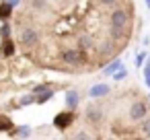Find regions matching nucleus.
Masks as SVG:
<instances>
[{
	"instance_id": "obj_14",
	"label": "nucleus",
	"mask_w": 150,
	"mask_h": 140,
	"mask_svg": "<svg viewBox=\"0 0 150 140\" xmlns=\"http://www.w3.org/2000/svg\"><path fill=\"white\" fill-rule=\"evenodd\" d=\"M142 60H144V54H138V62H136V64L142 66Z\"/></svg>"
},
{
	"instance_id": "obj_10",
	"label": "nucleus",
	"mask_w": 150,
	"mask_h": 140,
	"mask_svg": "<svg viewBox=\"0 0 150 140\" xmlns=\"http://www.w3.org/2000/svg\"><path fill=\"white\" fill-rule=\"evenodd\" d=\"M11 128H13V122L4 115H0V130H11Z\"/></svg>"
},
{
	"instance_id": "obj_1",
	"label": "nucleus",
	"mask_w": 150,
	"mask_h": 140,
	"mask_svg": "<svg viewBox=\"0 0 150 140\" xmlns=\"http://www.w3.org/2000/svg\"><path fill=\"white\" fill-rule=\"evenodd\" d=\"M109 25H111V35L113 37H125L127 27H129V15L125 9H113L109 13Z\"/></svg>"
},
{
	"instance_id": "obj_5",
	"label": "nucleus",
	"mask_w": 150,
	"mask_h": 140,
	"mask_svg": "<svg viewBox=\"0 0 150 140\" xmlns=\"http://www.w3.org/2000/svg\"><path fill=\"white\" fill-rule=\"evenodd\" d=\"M84 119H86V124L91 128L101 126V122H103V109L99 105H88L86 111H84Z\"/></svg>"
},
{
	"instance_id": "obj_9",
	"label": "nucleus",
	"mask_w": 150,
	"mask_h": 140,
	"mask_svg": "<svg viewBox=\"0 0 150 140\" xmlns=\"http://www.w3.org/2000/svg\"><path fill=\"white\" fill-rule=\"evenodd\" d=\"M66 107H68V109H76V107H78V95H76L74 91H70V93L66 95Z\"/></svg>"
},
{
	"instance_id": "obj_8",
	"label": "nucleus",
	"mask_w": 150,
	"mask_h": 140,
	"mask_svg": "<svg viewBox=\"0 0 150 140\" xmlns=\"http://www.w3.org/2000/svg\"><path fill=\"white\" fill-rule=\"evenodd\" d=\"M138 136H144V138H150V115L144 117L138 126Z\"/></svg>"
},
{
	"instance_id": "obj_3",
	"label": "nucleus",
	"mask_w": 150,
	"mask_h": 140,
	"mask_svg": "<svg viewBox=\"0 0 150 140\" xmlns=\"http://www.w3.org/2000/svg\"><path fill=\"white\" fill-rule=\"evenodd\" d=\"M39 31L33 27V25H27L19 31V43L23 48H37L39 45Z\"/></svg>"
},
{
	"instance_id": "obj_2",
	"label": "nucleus",
	"mask_w": 150,
	"mask_h": 140,
	"mask_svg": "<svg viewBox=\"0 0 150 140\" xmlns=\"http://www.w3.org/2000/svg\"><path fill=\"white\" fill-rule=\"evenodd\" d=\"M60 60L68 66H80L86 62V54L82 48H66L60 52Z\"/></svg>"
},
{
	"instance_id": "obj_12",
	"label": "nucleus",
	"mask_w": 150,
	"mask_h": 140,
	"mask_svg": "<svg viewBox=\"0 0 150 140\" xmlns=\"http://www.w3.org/2000/svg\"><path fill=\"white\" fill-rule=\"evenodd\" d=\"M117 2H119V0H97V4H101V6H113Z\"/></svg>"
},
{
	"instance_id": "obj_13",
	"label": "nucleus",
	"mask_w": 150,
	"mask_h": 140,
	"mask_svg": "<svg viewBox=\"0 0 150 140\" xmlns=\"http://www.w3.org/2000/svg\"><path fill=\"white\" fill-rule=\"evenodd\" d=\"M125 74H127V72H125V70H121V72H117V74H115L113 78H117V80H121V78H125Z\"/></svg>"
},
{
	"instance_id": "obj_15",
	"label": "nucleus",
	"mask_w": 150,
	"mask_h": 140,
	"mask_svg": "<svg viewBox=\"0 0 150 140\" xmlns=\"http://www.w3.org/2000/svg\"><path fill=\"white\" fill-rule=\"evenodd\" d=\"M146 2H148V6H150V0H146Z\"/></svg>"
},
{
	"instance_id": "obj_11",
	"label": "nucleus",
	"mask_w": 150,
	"mask_h": 140,
	"mask_svg": "<svg viewBox=\"0 0 150 140\" xmlns=\"http://www.w3.org/2000/svg\"><path fill=\"white\" fill-rule=\"evenodd\" d=\"M119 68H121V62H119V60H115L113 64H109V66L105 68V72H107V74H111V72H115V70H119Z\"/></svg>"
},
{
	"instance_id": "obj_7",
	"label": "nucleus",
	"mask_w": 150,
	"mask_h": 140,
	"mask_svg": "<svg viewBox=\"0 0 150 140\" xmlns=\"http://www.w3.org/2000/svg\"><path fill=\"white\" fill-rule=\"evenodd\" d=\"M109 93H111V87L109 85H95L91 89V97H105Z\"/></svg>"
},
{
	"instance_id": "obj_6",
	"label": "nucleus",
	"mask_w": 150,
	"mask_h": 140,
	"mask_svg": "<svg viewBox=\"0 0 150 140\" xmlns=\"http://www.w3.org/2000/svg\"><path fill=\"white\" fill-rule=\"evenodd\" d=\"M72 119H74V113H72V109H70V111H64V113L56 115L54 124H56V128H60V130H66V128L72 124Z\"/></svg>"
},
{
	"instance_id": "obj_4",
	"label": "nucleus",
	"mask_w": 150,
	"mask_h": 140,
	"mask_svg": "<svg viewBox=\"0 0 150 140\" xmlns=\"http://www.w3.org/2000/svg\"><path fill=\"white\" fill-rule=\"evenodd\" d=\"M148 115H150V105H148V101H144V99L134 101V103L129 105V109H127V117H129L132 122H142V119L148 117Z\"/></svg>"
}]
</instances>
